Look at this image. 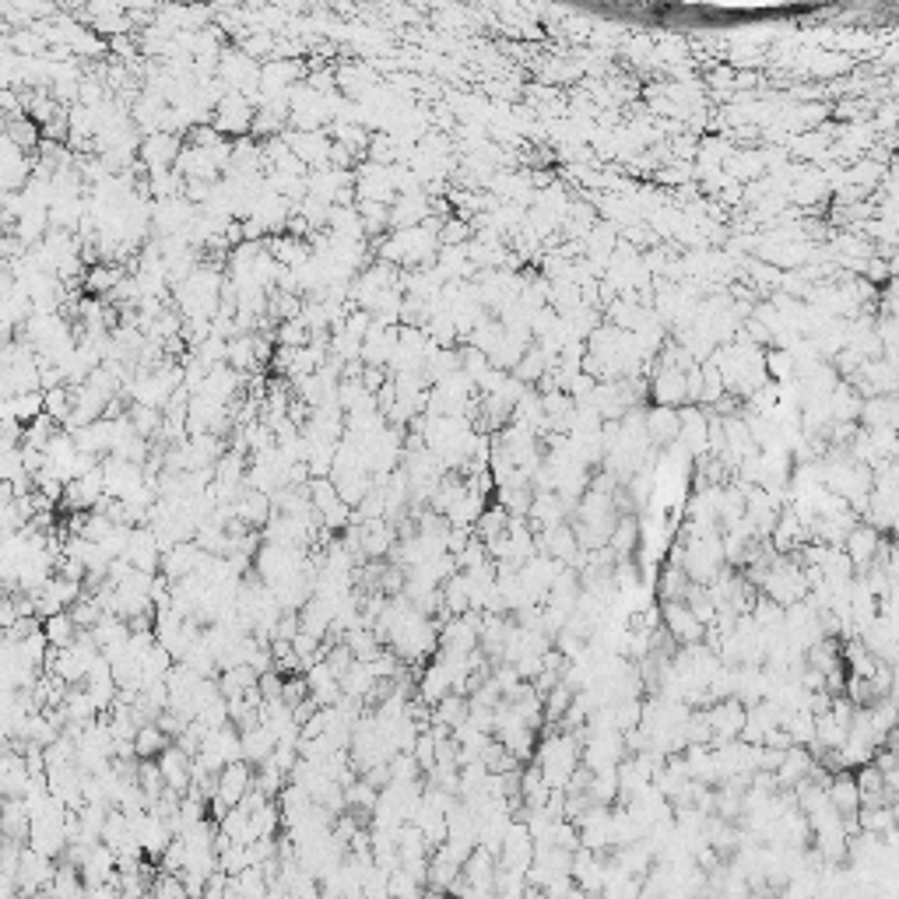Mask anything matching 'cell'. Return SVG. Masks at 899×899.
Wrapping results in <instances>:
<instances>
[{
	"instance_id": "cell-33",
	"label": "cell",
	"mask_w": 899,
	"mask_h": 899,
	"mask_svg": "<svg viewBox=\"0 0 899 899\" xmlns=\"http://www.w3.org/2000/svg\"><path fill=\"white\" fill-rule=\"evenodd\" d=\"M0 643H4V629H0Z\"/></svg>"
},
{
	"instance_id": "cell-6",
	"label": "cell",
	"mask_w": 899,
	"mask_h": 899,
	"mask_svg": "<svg viewBox=\"0 0 899 899\" xmlns=\"http://www.w3.org/2000/svg\"><path fill=\"white\" fill-rule=\"evenodd\" d=\"M661 619H664V633L671 636L675 643L689 647V643H699L706 636V626L689 612L685 601H664L661 605Z\"/></svg>"
},
{
	"instance_id": "cell-10",
	"label": "cell",
	"mask_w": 899,
	"mask_h": 899,
	"mask_svg": "<svg viewBox=\"0 0 899 899\" xmlns=\"http://www.w3.org/2000/svg\"><path fill=\"white\" fill-rule=\"evenodd\" d=\"M678 411L671 408V404H657V408L647 411V418H643V429H647V439L650 446H668L678 439Z\"/></svg>"
},
{
	"instance_id": "cell-23",
	"label": "cell",
	"mask_w": 899,
	"mask_h": 899,
	"mask_svg": "<svg viewBox=\"0 0 899 899\" xmlns=\"http://www.w3.org/2000/svg\"><path fill=\"white\" fill-rule=\"evenodd\" d=\"M608 829H612V847H626V843H633V840H640V836H643L640 822H636L633 815H629V808H626V805L612 808V819H608Z\"/></svg>"
},
{
	"instance_id": "cell-29",
	"label": "cell",
	"mask_w": 899,
	"mask_h": 899,
	"mask_svg": "<svg viewBox=\"0 0 899 899\" xmlns=\"http://www.w3.org/2000/svg\"><path fill=\"white\" fill-rule=\"evenodd\" d=\"M861 415L868 418L871 429H878V425H896V408H892L889 397H882V401H878V397H875V401H871V404H864Z\"/></svg>"
},
{
	"instance_id": "cell-32",
	"label": "cell",
	"mask_w": 899,
	"mask_h": 899,
	"mask_svg": "<svg viewBox=\"0 0 899 899\" xmlns=\"http://www.w3.org/2000/svg\"><path fill=\"white\" fill-rule=\"evenodd\" d=\"M8 503H15V489H11L8 478H0V506H8Z\"/></svg>"
},
{
	"instance_id": "cell-19",
	"label": "cell",
	"mask_w": 899,
	"mask_h": 899,
	"mask_svg": "<svg viewBox=\"0 0 899 899\" xmlns=\"http://www.w3.org/2000/svg\"><path fill=\"white\" fill-rule=\"evenodd\" d=\"M169 734L162 731L159 724H155V720H148V724H141L137 727V734H134V756L137 759H155L162 752V748L169 745Z\"/></svg>"
},
{
	"instance_id": "cell-9",
	"label": "cell",
	"mask_w": 899,
	"mask_h": 899,
	"mask_svg": "<svg viewBox=\"0 0 899 899\" xmlns=\"http://www.w3.org/2000/svg\"><path fill=\"white\" fill-rule=\"evenodd\" d=\"M155 763H159V773H162V780H166V787H173L176 794H187V787H190V763H194V759H190L180 745H173V741H169V745L162 748L159 756H155Z\"/></svg>"
},
{
	"instance_id": "cell-12",
	"label": "cell",
	"mask_w": 899,
	"mask_h": 899,
	"mask_svg": "<svg viewBox=\"0 0 899 899\" xmlns=\"http://www.w3.org/2000/svg\"><path fill=\"white\" fill-rule=\"evenodd\" d=\"M812 752H808L805 745H791L784 752V759H780V766L773 770V777H777V787H784V791H791L798 780L808 777V770H812Z\"/></svg>"
},
{
	"instance_id": "cell-1",
	"label": "cell",
	"mask_w": 899,
	"mask_h": 899,
	"mask_svg": "<svg viewBox=\"0 0 899 899\" xmlns=\"http://www.w3.org/2000/svg\"><path fill=\"white\" fill-rule=\"evenodd\" d=\"M534 763H538V770L548 787H566L569 773L580 766V738H576L573 731L548 734V738L538 745V752H534Z\"/></svg>"
},
{
	"instance_id": "cell-3",
	"label": "cell",
	"mask_w": 899,
	"mask_h": 899,
	"mask_svg": "<svg viewBox=\"0 0 899 899\" xmlns=\"http://www.w3.org/2000/svg\"><path fill=\"white\" fill-rule=\"evenodd\" d=\"M57 875V861L39 850H32L29 843L22 847V857H18V871H15V882L18 892H29V896H43V889L53 882Z\"/></svg>"
},
{
	"instance_id": "cell-20",
	"label": "cell",
	"mask_w": 899,
	"mask_h": 899,
	"mask_svg": "<svg viewBox=\"0 0 899 899\" xmlns=\"http://www.w3.org/2000/svg\"><path fill=\"white\" fill-rule=\"evenodd\" d=\"M39 626H43V636L46 643H50L53 650L57 647H67V643L78 636V622L71 619V612H57V615H46V619H39Z\"/></svg>"
},
{
	"instance_id": "cell-22",
	"label": "cell",
	"mask_w": 899,
	"mask_h": 899,
	"mask_svg": "<svg viewBox=\"0 0 899 899\" xmlns=\"http://www.w3.org/2000/svg\"><path fill=\"white\" fill-rule=\"evenodd\" d=\"M468 717V699L461 692H446L439 703H432V724H443V727H454Z\"/></svg>"
},
{
	"instance_id": "cell-17",
	"label": "cell",
	"mask_w": 899,
	"mask_h": 899,
	"mask_svg": "<svg viewBox=\"0 0 899 899\" xmlns=\"http://www.w3.org/2000/svg\"><path fill=\"white\" fill-rule=\"evenodd\" d=\"M446 692H454L450 689V675H446V668H443V661H439V657H432L429 664H425V671L422 675H418V689H415V696L422 699V703H439V699L446 696Z\"/></svg>"
},
{
	"instance_id": "cell-25",
	"label": "cell",
	"mask_w": 899,
	"mask_h": 899,
	"mask_svg": "<svg viewBox=\"0 0 899 899\" xmlns=\"http://www.w3.org/2000/svg\"><path fill=\"white\" fill-rule=\"evenodd\" d=\"M152 896H159V899H187V885H183V878H180V871H166V868H159L155 871V878H152Z\"/></svg>"
},
{
	"instance_id": "cell-8",
	"label": "cell",
	"mask_w": 899,
	"mask_h": 899,
	"mask_svg": "<svg viewBox=\"0 0 899 899\" xmlns=\"http://www.w3.org/2000/svg\"><path fill=\"white\" fill-rule=\"evenodd\" d=\"M878 541H882V531H875V527L864 524V520L847 531L843 552H847V559L854 562V576L871 566V559H875V552H878Z\"/></svg>"
},
{
	"instance_id": "cell-15",
	"label": "cell",
	"mask_w": 899,
	"mask_h": 899,
	"mask_svg": "<svg viewBox=\"0 0 899 899\" xmlns=\"http://www.w3.org/2000/svg\"><path fill=\"white\" fill-rule=\"evenodd\" d=\"M239 745H243V759H246V763L260 766L274 752V745H278V741H274V734L257 720V724H250V727H239Z\"/></svg>"
},
{
	"instance_id": "cell-16",
	"label": "cell",
	"mask_w": 899,
	"mask_h": 899,
	"mask_svg": "<svg viewBox=\"0 0 899 899\" xmlns=\"http://www.w3.org/2000/svg\"><path fill=\"white\" fill-rule=\"evenodd\" d=\"M826 798L840 815H857V808H861V794H857L854 773L850 770L833 773V780H829V787H826Z\"/></svg>"
},
{
	"instance_id": "cell-14",
	"label": "cell",
	"mask_w": 899,
	"mask_h": 899,
	"mask_svg": "<svg viewBox=\"0 0 899 899\" xmlns=\"http://www.w3.org/2000/svg\"><path fill=\"white\" fill-rule=\"evenodd\" d=\"M29 808H25L22 798H0V836H8V840L25 843L29 840Z\"/></svg>"
},
{
	"instance_id": "cell-26",
	"label": "cell",
	"mask_w": 899,
	"mask_h": 899,
	"mask_svg": "<svg viewBox=\"0 0 899 899\" xmlns=\"http://www.w3.org/2000/svg\"><path fill=\"white\" fill-rule=\"evenodd\" d=\"M43 411H46V415H50L57 425H64V422H67V415H71V390H64V387H50V390H43Z\"/></svg>"
},
{
	"instance_id": "cell-11",
	"label": "cell",
	"mask_w": 899,
	"mask_h": 899,
	"mask_svg": "<svg viewBox=\"0 0 899 899\" xmlns=\"http://www.w3.org/2000/svg\"><path fill=\"white\" fill-rule=\"evenodd\" d=\"M232 517L239 520V524L246 527H264L267 517H271V496L267 492H257V489H243L239 492V499L232 503Z\"/></svg>"
},
{
	"instance_id": "cell-2",
	"label": "cell",
	"mask_w": 899,
	"mask_h": 899,
	"mask_svg": "<svg viewBox=\"0 0 899 899\" xmlns=\"http://www.w3.org/2000/svg\"><path fill=\"white\" fill-rule=\"evenodd\" d=\"M306 496H310V503H313V510H317L320 527H324V531H341V527H348V520H352V506L338 496V489H334L331 478H310V482H306Z\"/></svg>"
},
{
	"instance_id": "cell-24",
	"label": "cell",
	"mask_w": 899,
	"mask_h": 899,
	"mask_svg": "<svg viewBox=\"0 0 899 899\" xmlns=\"http://www.w3.org/2000/svg\"><path fill=\"white\" fill-rule=\"evenodd\" d=\"M685 587H689V576L678 562H668L661 569V580H657V590H661V601H682Z\"/></svg>"
},
{
	"instance_id": "cell-21",
	"label": "cell",
	"mask_w": 899,
	"mask_h": 899,
	"mask_svg": "<svg viewBox=\"0 0 899 899\" xmlns=\"http://www.w3.org/2000/svg\"><path fill=\"white\" fill-rule=\"evenodd\" d=\"M636 541H640V520L629 517V513L615 517L612 538H608V548H612V555H629L636 548Z\"/></svg>"
},
{
	"instance_id": "cell-7",
	"label": "cell",
	"mask_w": 899,
	"mask_h": 899,
	"mask_svg": "<svg viewBox=\"0 0 899 899\" xmlns=\"http://www.w3.org/2000/svg\"><path fill=\"white\" fill-rule=\"evenodd\" d=\"M29 763L18 748H0V798H25L29 791Z\"/></svg>"
},
{
	"instance_id": "cell-31",
	"label": "cell",
	"mask_w": 899,
	"mask_h": 899,
	"mask_svg": "<svg viewBox=\"0 0 899 899\" xmlns=\"http://www.w3.org/2000/svg\"><path fill=\"white\" fill-rule=\"evenodd\" d=\"M18 892V882H15V875H8V871H0V899H8V896H15Z\"/></svg>"
},
{
	"instance_id": "cell-27",
	"label": "cell",
	"mask_w": 899,
	"mask_h": 899,
	"mask_svg": "<svg viewBox=\"0 0 899 899\" xmlns=\"http://www.w3.org/2000/svg\"><path fill=\"white\" fill-rule=\"evenodd\" d=\"M130 425H134V432L137 436H155V432L162 429V415H159V408H148V404H137L134 411H130Z\"/></svg>"
},
{
	"instance_id": "cell-13",
	"label": "cell",
	"mask_w": 899,
	"mask_h": 899,
	"mask_svg": "<svg viewBox=\"0 0 899 899\" xmlns=\"http://www.w3.org/2000/svg\"><path fill=\"white\" fill-rule=\"evenodd\" d=\"M303 675H306V685H310V696L317 699L320 706H334L341 699V682L334 678V671L324 664V657L313 661Z\"/></svg>"
},
{
	"instance_id": "cell-30",
	"label": "cell",
	"mask_w": 899,
	"mask_h": 899,
	"mask_svg": "<svg viewBox=\"0 0 899 899\" xmlns=\"http://www.w3.org/2000/svg\"><path fill=\"white\" fill-rule=\"evenodd\" d=\"M295 148H299V155H303V159H313V162H320L324 159V152H327V144H324V137H299V141H295Z\"/></svg>"
},
{
	"instance_id": "cell-18",
	"label": "cell",
	"mask_w": 899,
	"mask_h": 899,
	"mask_svg": "<svg viewBox=\"0 0 899 899\" xmlns=\"http://www.w3.org/2000/svg\"><path fill=\"white\" fill-rule=\"evenodd\" d=\"M334 482V489H338V496L345 499L348 506H359V499L369 492V485H373V475L369 471H338V475H327Z\"/></svg>"
},
{
	"instance_id": "cell-4",
	"label": "cell",
	"mask_w": 899,
	"mask_h": 899,
	"mask_svg": "<svg viewBox=\"0 0 899 899\" xmlns=\"http://www.w3.org/2000/svg\"><path fill=\"white\" fill-rule=\"evenodd\" d=\"M706 720H710V745H717V741H731L738 738L741 724H745V703L734 696H724V699H713L710 706H706Z\"/></svg>"
},
{
	"instance_id": "cell-28",
	"label": "cell",
	"mask_w": 899,
	"mask_h": 899,
	"mask_svg": "<svg viewBox=\"0 0 899 899\" xmlns=\"http://www.w3.org/2000/svg\"><path fill=\"white\" fill-rule=\"evenodd\" d=\"M682 397H685V383L678 373H664L657 380V404H671L675 408V404H682Z\"/></svg>"
},
{
	"instance_id": "cell-5",
	"label": "cell",
	"mask_w": 899,
	"mask_h": 899,
	"mask_svg": "<svg viewBox=\"0 0 899 899\" xmlns=\"http://www.w3.org/2000/svg\"><path fill=\"white\" fill-rule=\"evenodd\" d=\"M123 559L134 569H144V573H159V559H162V545L155 538V531L148 524L130 527L127 534V548H123Z\"/></svg>"
}]
</instances>
